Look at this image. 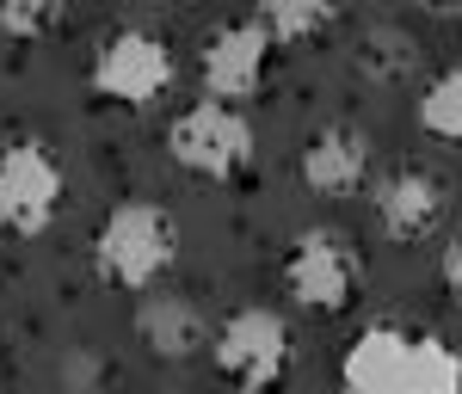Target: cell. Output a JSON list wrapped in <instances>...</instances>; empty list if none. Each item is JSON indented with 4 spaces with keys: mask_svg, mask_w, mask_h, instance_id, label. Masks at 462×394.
<instances>
[{
    "mask_svg": "<svg viewBox=\"0 0 462 394\" xmlns=\"http://www.w3.org/2000/svg\"><path fill=\"white\" fill-rule=\"evenodd\" d=\"M179 252V222L167 215V204H148V197H130L99 222L93 234V271L106 278L111 289H154L167 278Z\"/></svg>",
    "mask_w": 462,
    "mask_h": 394,
    "instance_id": "obj_1",
    "label": "cell"
},
{
    "mask_svg": "<svg viewBox=\"0 0 462 394\" xmlns=\"http://www.w3.org/2000/svg\"><path fill=\"white\" fill-rule=\"evenodd\" d=\"M210 352H216V370L241 394H272L290 370V326L278 308L247 302V308H235L228 321L216 326Z\"/></svg>",
    "mask_w": 462,
    "mask_h": 394,
    "instance_id": "obj_2",
    "label": "cell"
},
{
    "mask_svg": "<svg viewBox=\"0 0 462 394\" xmlns=\"http://www.w3.org/2000/svg\"><path fill=\"white\" fill-rule=\"evenodd\" d=\"M167 154H173L185 173L198 179H235L253 160V124L241 105H216V99H198L173 117L167 130Z\"/></svg>",
    "mask_w": 462,
    "mask_h": 394,
    "instance_id": "obj_3",
    "label": "cell"
},
{
    "mask_svg": "<svg viewBox=\"0 0 462 394\" xmlns=\"http://www.w3.org/2000/svg\"><path fill=\"white\" fill-rule=\"evenodd\" d=\"M87 80H93L99 99L143 111L173 87V50H167V37L143 32V25H124V32H111L106 43H99Z\"/></svg>",
    "mask_w": 462,
    "mask_h": 394,
    "instance_id": "obj_4",
    "label": "cell"
},
{
    "mask_svg": "<svg viewBox=\"0 0 462 394\" xmlns=\"http://www.w3.org/2000/svg\"><path fill=\"white\" fill-rule=\"evenodd\" d=\"M357 278H364V265H357L352 241L339 228H302L284 252V289L302 308H315V315L352 308Z\"/></svg>",
    "mask_w": 462,
    "mask_h": 394,
    "instance_id": "obj_5",
    "label": "cell"
},
{
    "mask_svg": "<svg viewBox=\"0 0 462 394\" xmlns=\"http://www.w3.org/2000/svg\"><path fill=\"white\" fill-rule=\"evenodd\" d=\"M62 204V167L43 142H6L0 148V228L6 234H43Z\"/></svg>",
    "mask_w": 462,
    "mask_h": 394,
    "instance_id": "obj_6",
    "label": "cell"
},
{
    "mask_svg": "<svg viewBox=\"0 0 462 394\" xmlns=\"http://www.w3.org/2000/svg\"><path fill=\"white\" fill-rule=\"evenodd\" d=\"M265 56H272V37L259 19H235V25H222L210 32L204 43V56H198V74H204V99L216 105H241L259 93V80H265Z\"/></svg>",
    "mask_w": 462,
    "mask_h": 394,
    "instance_id": "obj_7",
    "label": "cell"
},
{
    "mask_svg": "<svg viewBox=\"0 0 462 394\" xmlns=\"http://www.w3.org/2000/svg\"><path fill=\"white\" fill-rule=\"evenodd\" d=\"M370 160H376V148H370V136L357 124H320L315 136L302 142L296 173H302V185L315 197H352L370 179Z\"/></svg>",
    "mask_w": 462,
    "mask_h": 394,
    "instance_id": "obj_8",
    "label": "cell"
},
{
    "mask_svg": "<svg viewBox=\"0 0 462 394\" xmlns=\"http://www.w3.org/2000/svg\"><path fill=\"white\" fill-rule=\"evenodd\" d=\"M346 394H413V333L401 326H364L339 358Z\"/></svg>",
    "mask_w": 462,
    "mask_h": 394,
    "instance_id": "obj_9",
    "label": "cell"
},
{
    "mask_svg": "<svg viewBox=\"0 0 462 394\" xmlns=\"http://www.w3.org/2000/svg\"><path fill=\"white\" fill-rule=\"evenodd\" d=\"M136 339H143L161 363H185V358H198V352L210 345V321H204V308H198L191 296L154 289V296L136 302Z\"/></svg>",
    "mask_w": 462,
    "mask_h": 394,
    "instance_id": "obj_10",
    "label": "cell"
},
{
    "mask_svg": "<svg viewBox=\"0 0 462 394\" xmlns=\"http://www.w3.org/2000/svg\"><path fill=\"white\" fill-rule=\"evenodd\" d=\"M370 210H376L389 241H426L438 228V215H444V185L431 173H420V167H401V173H389L376 185Z\"/></svg>",
    "mask_w": 462,
    "mask_h": 394,
    "instance_id": "obj_11",
    "label": "cell"
},
{
    "mask_svg": "<svg viewBox=\"0 0 462 394\" xmlns=\"http://www.w3.org/2000/svg\"><path fill=\"white\" fill-rule=\"evenodd\" d=\"M352 62H357L364 80H401V74H413V62H420V43L401 32V25H364Z\"/></svg>",
    "mask_w": 462,
    "mask_h": 394,
    "instance_id": "obj_12",
    "label": "cell"
},
{
    "mask_svg": "<svg viewBox=\"0 0 462 394\" xmlns=\"http://www.w3.org/2000/svg\"><path fill=\"white\" fill-rule=\"evenodd\" d=\"M253 19L265 25L272 50H290V43H302V37L327 32V25L339 19V6H327V0H265Z\"/></svg>",
    "mask_w": 462,
    "mask_h": 394,
    "instance_id": "obj_13",
    "label": "cell"
},
{
    "mask_svg": "<svg viewBox=\"0 0 462 394\" xmlns=\"http://www.w3.org/2000/svg\"><path fill=\"white\" fill-rule=\"evenodd\" d=\"M413 394H462V352L438 333L413 339Z\"/></svg>",
    "mask_w": 462,
    "mask_h": 394,
    "instance_id": "obj_14",
    "label": "cell"
},
{
    "mask_svg": "<svg viewBox=\"0 0 462 394\" xmlns=\"http://www.w3.org/2000/svg\"><path fill=\"white\" fill-rule=\"evenodd\" d=\"M420 130L438 142H462V69H444L420 93Z\"/></svg>",
    "mask_w": 462,
    "mask_h": 394,
    "instance_id": "obj_15",
    "label": "cell"
},
{
    "mask_svg": "<svg viewBox=\"0 0 462 394\" xmlns=\"http://www.w3.org/2000/svg\"><path fill=\"white\" fill-rule=\"evenodd\" d=\"M50 6H0V32H13V37H37V32H50Z\"/></svg>",
    "mask_w": 462,
    "mask_h": 394,
    "instance_id": "obj_16",
    "label": "cell"
},
{
    "mask_svg": "<svg viewBox=\"0 0 462 394\" xmlns=\"http://www.w3.org/2000/svg\"><path fill=\"white\" fill-rule=\"evenodd\" d=\"M438 271H444V289L462 302V228L444 241V252H438Z\"/></svg>",
    "mask_w": 462,
    "mask_h": 394,
    "instance_id": "obj_17",
    "label": "cell"
}]
</instances>
